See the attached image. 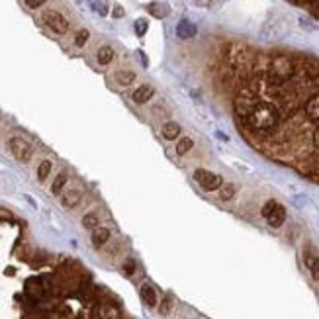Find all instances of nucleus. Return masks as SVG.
I'll list each match as a JSON object with an SVG mask.
<instances>
[{"instance_id":"obj_6","label":"nucleus","mask_w":319,"mask_h":319,"mask_svg":"<svg viewBox=\"0 0 319 319\" xmlns=\"http://www.w3.org/2000/svg\"><path fill=\"white\" fill-rule=\"evenodd\" d=\"M249 57H251V51H249L247 45H243V43H231V45H227V61H229L231 67L241 69L249 61Z\"/></svg>"},{"instance_id":"obj_17","label":"nucleus","mask_w":319,"mask_h":319,"mask_svg":"<svg viewBox=\"0 0 319 319\" xmlns=\"http://www.w3.org/2000/svg\"><path fill=\"white\" fill-rule=\"evenodd\" d=\"M139 294H141V299H143L145 305H149V307H155L157 305V292H155V288L151 284H143L141 290H139Z\"/></svg>"},{"instance_id":"obj_15","label":"nucleus","mask_w":319,"mask_h":319,"mask_svg":"<svg viewBox=\"0 0 319 319\" xmlns=\"http://www.w3.org/2000/svg\"><path fill=\"white\" fill-rule=\"evenodd\" d=\"M305 116L311 121H319V92L313 94L307 102H305Z\"/></svg>"},{"instance_id":"obj_22","label":"nucleus","mask_w":319,"mask_h":319,"mask_svg":"<svg viewBox=\"0 0 319 319\" xmlns=\"http://www.w3.org/2000/svg\"><path fill=\"white\" fill-rule=\"evenodd\" d=\"M192 147H194V141H192L190 137H182V139L177 143V153H179V155H186L188 151H192Z\"/></svg>"},{"instance_id":"obj_20","label":"nucleus","mask_w":319,"mask_h":319,"mask_svg":"<svg viewBox=\"0 0 319 319\" xmlns=\"http://www.w3.org/2000/svg\"><path fill=\"white\" fill-rule=\"evenodd\" d=\"M114 79H116L118 84H121V86H129V84L135 80V73H133V71H116Z\"/></svg>"},{"instance_id":"obj_28","label":"nucleus","mask_w":319,"mask_h":319,"mask_svg":"<svg viewBox=\"0 0 319 319\" xmlns=\"http://www.w3.org/2000/svg\"><path fill=\"white\" fill-rule=\"evenodd\" d=\"M276 206V200H268L264 206H262V210H260V214H262V218H266L270 212H272V208Z\"/></svg>"},{"instance_id":"obj_3","label":"nucleus","mask_w":319,"mask_h":319,"mask_svg":"<svg viewBox=\"0 0 319 319\" xmlns=\"http://www.w3.org/2000/svg\"><path fill=\"white\" fill-rule=\"evenodd\" d=\"M194 180L206 192H214V190H219L223 186V179L219 175H216V173L206 171V169H196L194 171Z\"/></svg>"},{"instance_id":"obj_11","label":"nucleus","mask_w":319,"mask_h":319,"mask_svg":"<svg viewBox=\"0 0 319 319\" xmlns=\"http://www.w3.org/2000/svg\"><path fill=\"white\" fill-rule=\"evenodd\" d=\"M153 94H155V88L151 84H141V86L135 88V92L131 94V98H133L135 104H145V102H149L153 98Z\"/></svg>"},{"instance_id":"obj_7","label":"nucleus","mask_w":319,"mask_h":319,"mask_svg":"<svg viewBox=\"0 0 319 319\" xmlns=\"http://www.w3.org/2000/svg\"><path fill=\"white\" fill-rule=\"evenodd\" d=\"M43 22H45V26L49 28V30H53L55 34H67L69 32V20L61 14V12H57V10H47V12H43Z\"/></svg>"},{"instance_id":"obj_18","label":"nucleus","mask_w":319,"mask_h":319,"mask_svg":"<svg viewBox=\"0 0 319 319\" xmlns=\"http://www.w3.org/2000/svg\"><path fill=\"white\" fill-rule=\"evenodd\" d=\"M114 57H116V51H114L110 45H102V47L96 51V61H98L100 65H110V63L114 61Z\"/></svg>"},{"instance_id":"obj_1","label":"nucleus","mask_w":319,"mask_h":319,"mask_svg":"<svg viewBox=\"0 0 319 319\" xmlns=\"http://www.w3.org/2000/svg\"><path fill=\"white\" fill-rule=\"evenodd\" d=\"M245 120H247L249 127H253L255 131H270V129H274L278 125L280 114H278V110L272 104L259 102Z\"/></svg>"},{"instance_id":"obj_10","label":"nucleus","mask_w":319,"mask_h":319,"mask_svg":"<svg viewBox=\"0 0 319 319\" xmlns=\"http://www.w3.org/2000/svg\"><path fill=\"white\" fill-rule=\"evenodd\" d=\"M264 219L268 221V225H270V227H280V225L286 221V208H284L282 204H278V202H276V206L272 208V212H270V214H268Z\"/></svg>"},{"instance_id":"obj_29","label":"nucleus","mask_w":319,"mask_h":319,"mask_svg":"<svg viewBox=\"0 0 319 319\" xmlns=\"http://www.w3.org/2000/svg\"><path fill=\"white\" fill-rule=\"evenodd\" d=\"M171 307H173V299H171V298H165L163 303H161V313H163V315L171 313Z\"/></svg>"},{"instance_id":"obj_14","label":"nucleus","mask_w":319,"mask_h":319,"mask_svg":"<svg viewBox=\"0 0 319 319\" xmlns=\"http://www.w3.org/2000/svg\"><path fill=\"white\" fill-rule=\"evenodd\" d=\"M177 36L180 40H190V38L196 36V26L190 20H180L179 26H177Z\"/></svg>"},{"instance_id":"obj_2","label":"nucleus","mask_w":319,"mask_h":319,"mask_svg":"<svg viewBox=\"0 0 319 319\" xmlns=\"http://www.w3.org/2000/svg\"><path fill=\"white\" fill-rule=\"evenodd\" d=\"M272 79H276L278 82H284L288 79H292L296 67H294V61L288 57V55H276L270 59V67H268Z\"/></svg>"},{"instance_id":"obj_4","label":"nucleus","mask_w":319,"mask_h":319,"mask_svg":"<svg viewBox=\"0 0 319 319\" xmlns=\"http://www.w3.org/2000/svg\"><path fill=\"white\" fill-rule=\"evenodd\" d=\"M257 94L253 88H243L239 90L237 98H235V112L241 116V118H247L251 114V110L257 106Z\"/></svg>"},{"instance_id":"obj_12","label":"nucleus","mask_w":319,"mask_h":319,"mask_svg":"<svg viewBox=\"0 0 319 319\" xmlns=\"http://www.w3.org/2000/svg\"><path fill=\"white\" fill-rule=\"evenodd\" d=\"M80 200H82V190L80 188H71V190H67L65 194H63V198H61V204L65 206V208H77L79 204H80Z\"/></svg>"},{"instance_id":"obj_24","label":"nucleus","mask_w":319,"mask_h":319,"mask_svg":"<svg viewBox=\"0 0 319 319\" xmlns=\"http://www.w3.org/2000/svg\"><path fill=\"white\" fill-rule=\"evenodd\" d=\"M51 161H41L40 163V167H38V179L40 180H45L47 177H49V173H51Z\"/></svg>"},{"instance_id":"obj_19","label":"nucleus","mask_w":319,"mask_h":319,"mask_svg":"<svg viewBox=\"0 0 319 319\" xmlns=\"http://www.w3.org/2000/svg\"><path fill=\"white\" fill-rule=\"evenodd\" d=\"M147 10H149V14H151V16H155V18H167V16H169V12H171V8H169L167 4H159V2L149 4V6H147Z\"/></svg>"},{"instance_id":"obj_13","label":"nucleus","mask_w":319,"mask_h":319,"mask_svg":"<svg viewBox=\"0 0 319 319\" xmlns=\"http://www.w3.org/2000/svg\"><path fill=\"white\" fill-rule=\"evenodd\" d=\"M180 133H182V127H180L177 121H167V123L161 127V135H163V139H167V141L179 139Z\"/></svg>"},{"instance_id":"obj_32","label":"nucleus","mask_w":319,"mask_h":319,"mask_svg":"<svg viewBox=\"0 0 319 319\" xmlns=\"http://www.w3.org/2000/svg\"><path fill=\"white\" fill-rule=\"evenodd\" d=\"M112 14H114V18H123V14H125V10H123L121 6H116Z\"/></svg>"},{"instance_id":"obj_9","label":"nucleus","mask_w":319,"mask_h":319,"mask_svg":"<svg viewBox=\"0 0 319 319\" xmlns=\"http://www.w3.org/2000/svg\"><path fill=\"white\" fill-rule=\"evenodd\" d=\"M303 262H305V268L309 270V274L313 276V280H319V255L309 245L303 249Z\"/></svg>"},{"instance_id":"obj_30","label":"nucleus","mask_w":319,"mask_h":319,"mask_svg":"<svg viewBox=\"0 0 319 319\" xmlns=\"http://www.w3.org/2000/svg\"><path fill=\"white\" fill-rule=\"evenodd\" d=\"M123 272H125L127 276H131V274L135 272V260H125V264H123Z\"/></svg>"},{"instance_id":"obj_5","label":"nucleus","mask_w":319,"mask_h":319,"mask_svg":"<svg viewBox=\"0 0 319 319\" xmlns=\"http://www.w3.org/2000/svg\"><path fill=\"white\" fill-rule=\"evenodd\" d=\"M8 149H10L12 157L16 159V161H20V163H28L32 159V155H34L32 145L26 139H22V137H10L8 139Z\"/></svg>"},{"instance_id":"obj_21","label":"nucleus","mask_w":319,"mask_h":319,"mask_svg":"<svg viewBox=\"0 0 319 319\" xmlns=\"http://www.w3.org/2000/svg\"><path fill=\"white\" fill-rule=\"evenodd\" d=\"M67 180H69V177H67V173L63 171V173H59L57 177H55V180H53V184H51V194H61V190L65 188V184H67Z\"/></svg>"},{"instance_id":"obj_31","label":"nucleus","mask_w":319,"mask_h":319,"mask_svg":"<svg viewBox=\"0 0 319 319\" xmlns=\"http://www.w3.org/2000/svg\"><path fill=\"white\" fill-rule=\"evenodd\" d=\"M26 4H28L30 8L36 10V8H41V6L45 4V0H26Z\"/></svg>"},{"instance_id":"obj_8","label":"nucleus","mask_w":319,"mask_h":319,"mask_svg":"<svg viewBox=\"0 0 319 319\" xmlns=\"http://www.w3.org/2000/svg\"><path fill=\"white\" fill-rule=\"evenodd\" d=\"M92 317L94 319H121V313H120L118 305H114L110 301H100L92 309Z\"/></svg>"},{"instance_id":"obj_33","label":"nucleus","mask_w":319,"mask_h":319,"mask_svg":"<svg viewBox=\"0 0 319 319\" xmlns=\"http://www.w3.org/2000/svg\"><path fill=\"white\" fill-rule=\"evenodd\" d=\"M313 145L319 149V125L315 127V131H313Z\"/></svg>"},{"instance_id":"obj_16","label":"nucleus","mask_w":319,"mask_h":319,"mask_svg":"<svg viewBox=\"0 0 319 319\" xmlns=\"http://www.w3.org/2000/svg\"><path fill=\"white\" fill-rule=\"evenodd\" d=\"M108 239H110V229L108 227H96V229H92V245L96 247V249H100V247H104L106 243H108Z\"/></svg>"},{"instance_id":"obj_27","label":"nucleus","mask_w":319,"mask_h":319,"mask_svg":"<svg viewBox=\"0 0 319 319\" xmlns=\"http://www.w3.org/2000/svg\"><path fill=\"white\" fill-rule=\"evenodd\" d=\"M147 28H149V24H147V20H143V18H139V20L135 22V34H137L139 38H143V36H145V32H147Z\"/></svg>"},{"instance_id":"obj_26","label":"nucleus","mask_w":319,"mask_h":319,"mask_svg":"<svg viewBox=\"0 0 319 319\" xmlns=\"http://www.w3.org/2000/svg\"><path fill=\"white\" fill-rule=\"evenodd\" d=\"M88 38H90L88 30H79L77 36H75V45H77V47H84V43L88 41Z\"/></svg>"},{"instance_id":"obj_23","label":"nucleus","mask_w":319,"mask_h":319,"mask_svg":"<svg viewBox=\"0 0 319 319\" xmlns=\"http://www.w3.org/2000/svg\"><path fill=\"white\" fill-rule=\"evenodd\" d=\"M82 225H84L86 229H96V227L100 225V218H98V214H86V216L82 218Z\"/></svg>"},{"instance_id":"obj_25","label":"nucleus","mask_w":319,"mask_h":319,"mask_svg":"<svg viewBox=\"0 0 319 319\" xmlns=\"http://www.w3.org/2000/svg\"><path fill=\"white\" fill-rule=\"evenodd\" d=\"M233 196H235V186H233V184H223V186L219 188V198H221L223 202L231 200Z\"/></svg>"}]
</instances>
